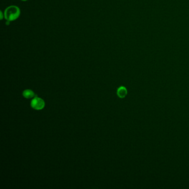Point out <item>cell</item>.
Segmentation results:
<instances>
[{
  "instance_id": "cell-1",
  "label": "cell",
  "mask_w": 189,
  "mask_h": 189,
  "mask_svg": "<svg viewBox=\"0 0 189 189\" xmlns=\"http://www.w3.org/2000/svg\"><path fill=\"white\" fill-rule=\"evenodd\" d=\"M5 19L10 22L15 21L20 17L21 10L20 7L16 5H11L4 11Z\"/></svg>"
},
{
  "instance_id": "cell-2",
  "label": "cell",
  "mask_w": 189,
  "mask_h": 189,
  "mask_svg": "<svg viewBox=\"0 0 189 189\" xmlns=\"http://www.w3.org/2000/svg\"><path fill=\"white\" fill-rule=\"evenodd\" d=\"M31 105L34 109L41 110L45 107V103L42 99L38 97H35L32 100Z\"/></svg>"
},
{
  "instance_id": "cell-3",
  "label": "cell",
  "mask_w": 189,
  "mask_h": 189,
  "mask_svg": "<svg viewBox=\"0 0 189 189\" xmlns=\"http://www.w3.org/2000/svg\"><path fill=\"white\" fill-rule=\"evenodd\" d=\"M126 95H127V90L124 87H120L118 89L117 95L120 98H123L125 97Z\"/></svg>"
},
{
  "instance_id": "cell-4",
  "label": "cell",
  "mask_w": 189,
  "mask_h": 189,
  "mask_svg": "<svg viewBox=\"0 0 189 189\" xmlns=\"http://www.w3.org/2000/svg\"><path fill=\"white\" fill-rule=\"evenodd\" d=\"M23 96L27 99H30L34 97H35V93L32 90H26L23 91Z\"/></svg>"
},
{
  "instance_id": "cell-5",
  "label": "cell",
  "mask_w": 189,
  "mask_h": 189,
  "mask_svg": "<svg viewBox=\"0 0 189 189\" xmlns=\"http://www.w3.org/2000/svg\"><path fill=\"white\" fill-rule=\"evenodd\" d=\"M0 15H1L0 20H1V21L4 20L5 18V15H4V12H3L2 10H1V11H0Z\"/></svg>"
},
{
  "instance_id": "cell-6",
  "label": "cell",
  "mask_w": 189,
  "mask_h": 189,
  "mask_svg": "<svg viewBox=\"0 0 189 189\" xmlns=\"http://www.w3.org/2000/svg\"><path fill=\"white\" fill-rule=\"evenodd\" d=\"M21 1H23V2H26V1H28V0H21Z\"/></svg>"
}]
</instances>
